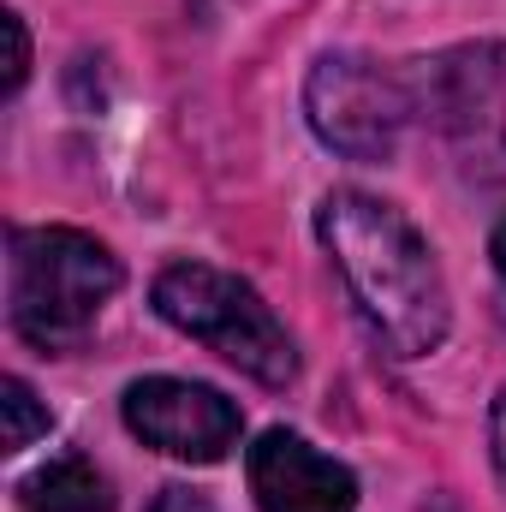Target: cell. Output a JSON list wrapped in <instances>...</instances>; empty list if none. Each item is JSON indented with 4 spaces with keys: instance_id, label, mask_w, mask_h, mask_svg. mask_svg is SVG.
Masks as SVG:
<instances>
[{
    "instance_id": "cell-1",
    "label": "cell",
    "mask_w": 506,
    "mask_h": 512,
    "mask_svg": "<svg viewBox=\"0 0 506 512\" xmlns=\"http://www.w3.org/2000/svg\"><path fill=\"white\" fill-rule=\"evenodd\" d=\"M316 233L334 256L358 316L376 328L393 358H429L447 340L453 304L429 239L370 191H334L316 215Z\"/></svg>"
},
{
    "instance_id": "cell-2",
    "label": "cell",
    "mask_w": 506,
    "mask_h": 512,
    "mask_svg": "<svg viewBox=\"0 0 506 512\" xmlns=\"http://www.w3.org/2000/svg\"><path fill=\"white\" fill-rule=\"evenodd\" d=\"M114 292H120V256L102 239L78 227H12L6 304L12 328L30 346L42 352L78 346Z\"/></svg>"
},
{
    "instance_id": "cell-3",
    "label": "cell",
    "mask_w": 506,
    "mask_h": 512,
    "mask_svg": "<svg viewBox=\"0 0 506 512\" xmlns=\"http://www.w3.org/2000/svg\"><path fill=\"white\" fill-rule=\"evenodd\" d=\"M155 316L173 322L179 334L203 340L215 358L245 370L262 387H286L298 376V346L280 328V316L262 304L251 280L209 268V262H173L155 274Z\"/></svg>"
},
{
    "instance_id": "cell-4",
    "label": "cell",
    "mask_w": 506,
    "mask_h": 512,
    "mask_svg": "<svg viewBox=\"0 0 506 512\" xmlns=\"http://www.w3.org/2000/svg\"><path fill=\"white\" fill-rule=\"evenodd\" d=\"M411 102L465 179L506 185V42H459L423 60Z\"/></svg>"
},
{
    "instance_id": "cell-5",
    "label": "cell",
    "mask_w": 506,
    "mask_h": 512,
    "mask_svg": "<svg viewBox=\"0 0 506 512\" xmlns=\"http://www.w3.org/2000/svg\"><path fill=\"white\" fill-rule=\"evenodd\" d=\"M304 114L316 137L346 161H387L417 102H411V84L370 54H322L304 84Z\"/></svg>"
},
{
    "instance_id": "cell-6",
    "label": "cell",
    "mask_w": 506,
    "mask_h": 512,
    "mask_svg": "<svg viewBox=\"0 0 506 512\" xmlns=\"http://www.w3.org/2000/svg\"><path fill=\"white\" fill-rule=\"evenodd\" d=\"M126 429L167 453V459H191V465H215L227 459V447L239 441V405L209 382H179V376H143L126 387Z\"/></svg>"
},
{
    "instance_id": "cell-7",
    "label": "cell",
    "mask_w": 506,
    "mask_h": 512,
    "mask_svg": "<svg viewBox=\"0 0 506 512\" xmlns=\"http://www.w3.org/2000/svg\"><path fill=\"white\" fill-rule=\"evenodd\" d=\"M245 471L262 512H358V477L292 429H268Z\"/></svg>"
},
{
    "instance_id": "cell-8",
    "label": "cell",
    "mask_w": 506,
    "mask_h": 512,
    "mask_svg": "<svg viewBox=\"0 0 506 512\" xmlns=\"http://www.w3.org/2000/svg\"><path fill=\"white\" fill-rule=\"evenodd\" d=\"M24 512H114V489L90 459L66 453L24 483Z\"/></svg>"
},
{
    "instance_id": "cell-9",
    "label": "cell",
    "mask_w": 506,
    "mask_h": 512,
    "mask_svg": "<svg viewBox=\"0 0 506 512\" xmlns=\"http://www.w3.org/2000/svg\"><path fill=\"white\" fill-rule=\"evenodd\" d=\"M0 405H6V453H18V447H30L36 435H48V411L36 405L30 382L6 376V382H0Z\"/></svg>"
},
{
    "instance_id": "cell-10",
    "label": "cell",
    "mask_w": 506,
    "mask_h": 512,
    "mask_svg": "<svg viewBox=\"0 0 506 512\" xmlns=\"http://www.w3.org/2000/svg\"><path fill=\"white\" fill-rule=\"evenodd\" d=\"M0 30H6V96H18L24 90V72H30V36H24V18L18 12H6Z\"/></svg>"
},
{
    "instance_id": "cell-11",
    "label": "cell",
    "mask_w": 506,
    "mask_h": 512,
    "mask_svg": "<svg viewBox=\"0 0 506 512\" xmlns=\"http://www.w3.org/2000/svg\"><path fill=\"white\" fill-rule=\"evenodd\" d=\"M149 512H215V507H209V501H203L197 489H161Z\"/></svg>"
},
{
    "instance_id": "cell-12",
    "label": "cell",
    "mask_w": 506,
    "mask_h": 512,
    "mask_svg": "<svg viewBox=\"0 0 506 512\" xmlns=\"http://www.w3.org/2000/svg\"><path fill=\"white\" fill-rule=\"evenodd\" d=\"M489 453H495V471H501V483H506V393L489 411Z\"/></svg>"
},
{
    "instance_id": "cell-13",
    "label": "cell",
    "mask_w": 506,
    "mask_h": 512,
    "mask_svg": "<svg viewBox=\"0 0 506 512\" xmlns=\"http://www.w3.org/2000/svg\"><path fill=\"white\" fill-rule=\"evenodd\" d=\"M495 268H501V280H506V221L495 227Z\"/></svg>"
}]
</instances>
